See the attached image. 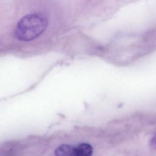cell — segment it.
I'll return each instance as SVG.
<instances>
[{
    "label": "cell",
    "instance_id": "obj_3",
    "mask_svg": "<svg viewBox=\"0 0 156 156\" xmlns=\"http://www.w3.org/2000/svg\"><path fill=\"white\" fill-rule=\"evenodd\" d=\"M76 152L77 156H91L93 147L90 144L83 143L76 147Z\"/></svg>",
    "mask_w": 156,
    "mask_h": 156
},
{
    "label": "cell",
    "instance_id": "obj_1",
    "mask_svg": "<svg viewBox=\"0 0 156 156\" xmlns=\"http://www.w3.org/2000/svg\"><path fill=\"white\" fill-rule=\"evenodd\" d=\"M47 26V18L43 14L39 13L28 14L23 16L18 23L15 29V37L20 41H31L42 34Z\"/></svg>",
    "mask_w": 156,
    "mask_h": 156
},
{
    "label": "cell",
    "instance_id": "obj_4",
    "mask_svg": "<svg viewBox=\"0 0 156 156\" xmlns=\"http://www.w3.org/2000/svg\"><path fill=\"white\" fill-rule=\"evenodd\" d=\"M150 144L152 148L156 149V135L154 136H153V138H152Z\"/></svg>",
    "mask_w": 156,
    "mask_h": 156
},
{
    "label": "cell",
    "instance_id": "obj_2",
    "mask_svg": "<svg viewBox=\"0 0 156 156\" xmlns=\"http://www.w3.org/2000/svg\"><path fill=\"white\" fill-rule=\"evenodd\" d=\"M55 156H77L76 147L69 144H62L55 151Z\"/></svg>",
    "mask_w": 156,
    "mask_h": 156
}]
</instances>
